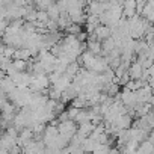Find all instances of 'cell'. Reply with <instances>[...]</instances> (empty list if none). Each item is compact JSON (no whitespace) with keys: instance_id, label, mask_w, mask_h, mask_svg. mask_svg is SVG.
Returning <instances> with one entry per match:
<instances>
[{"instance_id":"obj_1","label":"cell","mask_w":154,"mask_h":154,"mask_svg":"<svg viewBox=\"0 0 154 154\" xmlns=\"http://www.w3.org/2000/svg\"><path fill=\"white\" fill-rule=\"evenodd\" d=\"M124 12L125 15L128 17H134V12H136V3H134V0H125L124 2Z\"/></svg>"}]
</instances>
